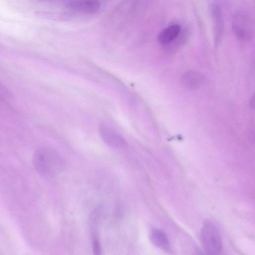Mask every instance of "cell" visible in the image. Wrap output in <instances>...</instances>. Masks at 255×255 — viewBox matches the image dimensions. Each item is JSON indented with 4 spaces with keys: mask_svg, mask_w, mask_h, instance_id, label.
<instances>
[{
    "mask_svg": "<svg viewBox=\"0 0 255 255\" xmlns=\"http://www.w3.org/2000/svg\"><path fill=\"white\" fill-rule=\"evenodd\" d=\"M213 22L214 38L216 44L219 43L224 31V20L223 13L220 5L213 3L211 7Z\"/></svg>",
    "mask_w": 255,
    "mask_h": 255,
    "instance_id": "6",
    "label": "cell"
},
{
    "mask_svg": "<svg viewBox=\"0 0 255 255\" xmlns=\"http://www.w3.org/2000/svg\"><path fill=\"white\" fill-rule=\"evenodd\" d=\"M33 166L40 175L52 177L64 168V161L55 150L48 147L37 149L32 156Z\"/></svg>",
    "mask_w": 255,
    "mask_h": 255,
    "instance_id": "1",
    "label": "cell"
},
{
    "mask_svg": "<svg viewBox=\"0 0 255 255\" xmlns=\"http://www.w3.org/2000/svg\"><path fill=\"white\" fill-rule=\"evenodd\" d=\"M250 106L252 109H255V91L251 98Z\"/></svg>",
    "mask_w": 255,
    "mask_h": 255,
    "instance_id": "12",
    "label": "cell"
},
{
    "mask_svg": "<svg viewBox=\"0 0 255 255\" xmlns=\"http://www.w3.org/2000/svg\"><path fill=\"white\" fill-rule=\"evenodd\" d=\"M151 243L156 248L163 251H167L170 247L169 239L166 234L162 230L155 229L150 234Z\"/></svg>",
    "mask_w": 255,
    "mask_h": 255,
    "instance_id": "9",
    "label": "cell"
},
{
    "mask_svg": "<svg viewBox=\"0 0 255 255\" xmlns=\"http://www.w3.org/2000/svg\"><path fill=\"white\" fill-rule=\"evenodd\" d=\"M65 6L74 11L87 14H93L100 9L99 0H71L67 1Z\"/></svg>",
    "mask_w": 255,
    "mask_h": 255,
    "instance_id": "5",
    "label": "cell"
},
{
    "mask_svg": "<svg viewBox=\"0 0 255 255\" xmlns=\"http://www.w3.org/2000/svg\"><path fill=\"white\" fill-rule=\"evenodd\" d=\"M39 0L40 1H47L51 0Z\"/></svg>",
    "mask_w": 255,
    "mask_h": 255,
    "instance_id": "13",
    "label": "cell"
},
{
    "mask_svg": "<svg viewBox=\"0 0 255 255\" xmlns=\"http://www.w3.org/2000/svg\"><path fill=\"white\" fill-rule=\"evenodd\" d=\"M233 32L239 40H249L253 35V28L250 16L245 12L238 11L233 15L232 19Z\"/></svg>",
    "mask_w": 255,
    "mask_h": 255,
    "instance_id": "3",
    "label": "cell"
},
{
    "mask_svg": "<svg viewBox=\"0 0 255 255\" xmlns=\"http://www.w3.org/2000/svg\"><path fill=\"white\" fill-rule=\"evenodd\" d=\"M181 27L178 24H172L162 30L158 35V40L162 44L173 41L179 35Z\"/></svg>",
    "mask_w": 255,
    "mask_h": 255,
    "instance_id": "8",
    "label": "cell"
},
{
    "mask_svg": "<svg viewBox=\"0 0 255 255\" xmlns=\"http://www.w3.org/2000/svg\"><path fill=\"white\" fill-rule=\"evenodd\" d=\"M91 239L94 254L100 255L101 253V246L98 234H91Z\"/></svg>",
    "mask_w": 255,
    "mask_h": 255,
    "instance_id": "11",
    "label": "cell"
},
{
    "mask_svg": "<svg viewBox=\"0 0 255 255\" xmlns=\"http://www.w3.org/2000/svg\"><path fill=\"white\" fill-rule=\"evenodd\" d=\"M181 83L188 90H196L204 82V77L199 72L191 70L185 72L181 76Z\"/></svg>",
    "mask_w": 255,
    "mask_h": 255,
    "instance_id": "7",
    "label": "cell"
},
{
    "mask_svg": "<svg viewBox=\"0 0 255 255\" xmlns=\"http://www.w3.org/2000/svg\"><path fill=\"white\" fill-rule=\"evenodd\" d=\"M35 15L43 19L54 21H67L72 18V15L66 12H58L45 10H36Z\"/></svg>",
    "mask_w": 255,
    "mask_h": 255,
    "instance_id": "10",
    "label": "cell"
},
{
    "mask_svg": "<svg viewBox=\"0 0 255 255\" xmlns=\"http://www.w3.org/2000/svg\"><path fill=\"white\" fill-rule=\"evenodd\" d=\"M202 246L208 255H218L222 250V240L218 227L211 221H206L200 233Z\"/></svg>",
    "mask_w": 255,
    "mask_h": 255,
    "instance_id": "2",
    "label": "cell"
},
{
    "mask_svg": "<svg viewBox=\"0 0 255 255\" xmlns=\"http://www.w3.org/2000/svg\"><path fill=\"white\" fill-rule=\"evenodd\" d=\"M99 130L103 140L109 146L116 149L126 146L127 143L124 137L108 124L101 123Z\"/></svg>",
    "mask_w": 255,
    "mask_h": 255,
    "instance_id": "4",
    "label": "cell"
}]
</instances>
